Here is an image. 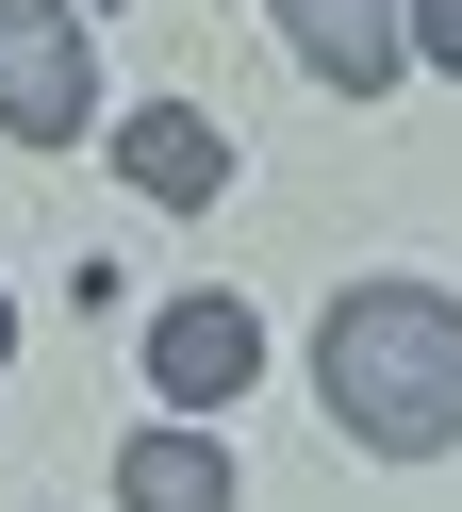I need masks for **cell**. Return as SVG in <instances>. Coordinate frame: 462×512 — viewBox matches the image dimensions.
I'll use <instances>...</instances> for the list:
<instances>
[{"mask_svg": "<svg viewBox=\"0 0 462 512\" xmlns=\"http://www.w3.org/2000/svg\"><path fill=\"white\" fill-rule=\"evenodd\" d=\"M264 17H281V50L314 83H347V100H380V83L413 67V50H396V0H264Z\"/></svg>", "mask_w": 462, "mask_h": 512, "instance_id": "5", "label": "cell"}, {"mask_svg": "<svg viewBox=\"0 0 462 512\" xmlns=\"http://www.w3.org/2000/svg\"><path fill=\"white\" fill-rule=\"evenodd\" d=\"M0 364H17V298H0Z\"/></svg>", "mask_w": 462, "mask_h": 512, "instance_id": "8", "label": "cell"}, {"mask_svg": "<svg viewBox=\"0 0 462 512\" xmlns=\"http://www.w3.org/2000/svg\"><path fill=\"white\" fill-rule=\"evenodd\" d=\"M99 67H83V0H0V133L17 149H83Z\"/></svg>", "mask_w": 462, "mask_h": 512, "instance_id": "2", "label": "cell"}, {"mask_svg": "<svg viewBox=\"0 0 462 512\" xmlns=\"http://www.w3.org/2000/svg\"><path fill=\"white\" fill-rule=\"evenodd\" d=\"M116 496H132V512H231V446L198 430V413H165V430L116 446Z\"/></svg>", "mask_w": 462, "mask_h": 512, "instance_id": "6", "label": "cell"}, {"mask_svg": "<svg viewBox=\"0 0 462 512\" xmlns=\"http://www.w3.org/2000/svg\"><path fill=\"white\" fill-rule=\"evenodd\" d=\"M314 397L380 463H446L462 446V298L446 281H347L314 331Z\"/></svg>", "mask_w": 462, "mask_h": 512, "instance_id": "1", "label": "cell"}, {"mask_svg": "<svg viewBox=\"0 0 462 512\" xmlns=\"http://www.w3.org/2000/svg\"><path fill=\"white\" fill-rule=\"evenodd\" d=\"M116 182L165 199V215H198V199L231 182V133H215L198 100H132V116H116Z\"/></svg>", "mask_w": 462, "mask_h": 512, "instance_id": "4", "label": "cell"}, {"mask_svg": "<svg viewBox=\"0 0 462 512\" xmlns=\"http://www.w3.org/2000/svg\"><path fill=\"white\" fill-rule=\"evenodd\" d=\"M396 50H429V67L462 83V0H396Z\"/></svg>", "mask_w": 462, "mask_h": 512, "instance_id": "7", "label": "cell"}, {"mask_svg": "<svg viewBox=\"0 0 462 512\" xmlns=\"http://www.w3.org/2000/svg\"><path fill=\"white\" fill-rule=\"evenodd\" d=\"M264 380V331H248V298H165L149 314V397H182V413H231Z\"/></svg>", "mask_w": 462, "mask_h": 512, "instance_id": "3", "label": "cell"}]
</instances>
